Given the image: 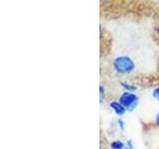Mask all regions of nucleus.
Instances as JSON below:
<instances>
[{"label":"nucleus","instance_id":"obj_2","mask_svg":"<svg viewBox=\"0 0 159 149\" xmlns=\"http://www.w3.org/2000/svg\"><path fill=\"white\" fill-rule=\"evenodd\" d=\"M138 101V97L135 94L130 93H124L122 96L120 97V103L124 107L126 108H131L136 104Z\"/></svg>","mask_w":159,"mask_h":149},{"label":"nucleus","instance_id":"obj_4","mask_svg":"<svg viewBox=\"0 0 159 149\" xmlns=\"http://www.w3.org/2000/svg\"><path fill=\"white\" fill-rule=\"evenodd\" d=\"M111 148L112 149H123L124 148V144L122 141L116 140L111 143Z\"/></svg>","mask_w":159,"mask_h":149},{"label":"nucleus","instance_id":"obj_7","mask_svg":"<svg viewBox=\"0 0 159 149\" xmlns=\"http://www.w3.org/2000/svg\"><path fill=\"white\" fill-rule=\"evenodd\" d=\"M99 88H101V102L102 101V98H103V94H104V89L102 88V86L99 87Z\"/></svg>","mask_w":159,"mask_h":149},{"label":"nucleus","instance_id":"obj_3","mask_svg":"<svg viewBox=\"0 0 159 149\" xmlns=\"http://www.w3.org/2000/svg\"><path fill=\"white\" fill-rule=\"evenodd\" d=\"M111 107L114 111V112H116L117 115H122V114H124V112H125V107H124L121 103H119L117 102H112L111 103Z\"/></svg>","mask_w":159,"mask_h":149},{"label":"nucleus","instance_id":"obj_8","mask_svg":"<svg viewBox=\"0 0 159 149\" xmlns=\"http://www.w3.org/2000/svg\"><path fill=\"white\" fill-rule=\"evenodd\" d=\"M133 147H132V142L130 141V140H129L128 141V149H132Z\"/></svg>","mask_w":159,"mask_h":149},{"label":"nucleus","instance_id":"obj_9","mask_svg":"<svg viewBox=\"0 0 159 149\" xmlns=\"http://www.w3.org/2000/svg\"><path fill=\"white\" fill-rule=\"evenodd\" d=\"M156 123H157L158 125H159V113H158L157 115H156Z\"/></svg>","mask_w":159,"mask_h":149},{"label":"nucleus","instance_id":"obj_5","mask_svg":"<svg viewBox=\"0 0 159 149\" xmlns=\"http://www.w3.org/2000/svg\"><path fill=\"white\" fill-rule=\"evenodd\" d=\"M153 97L159 101V87H158L157 88L154 89V92H153Z\"/></svg>","mask_w":159,"mask_h":149},{"label":"nucleus","instance_id":"obj_6","mask_svg":"<svg viewBox=\"0 0 159 149\" xmlns=\"http://www.w3.org/2000/svg\"><path fill=\"white\" fill-rule=\"evenodd\" d=\"M122 86L127 89V92H130V91H133V89H135V88H134V87L129 86V84H125L124 83H122Z\"/></svg>","mask_w":159,"mask_h":149},{"label":"nucleus","instance_id":"obj_1","mask_svg":"<svg viewBox=\"0 0 159 149\" xmlns=\"http://www.w3.org/2000/svg\"><path fill=\"white\" fill-rule=\"evenodd\" d=\"M113 66H114V69H116L118 73H121V74H128L134 70L133 61L130 58H128L126 56H121V57L116 58L114 60Z\"/></svg>","mask_w":159,"mask_h":149}]
</instances>
